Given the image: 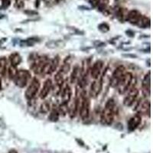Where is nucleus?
<instances>
[{
	"instance_id": "obj_13",
	"label": "nucleus",
	"mask_w": 153,
	"mask_h": 153,
	"mask_svg": "<svg viewBox=\"0 0 153 153\" xmlns=\"http://www.w3.org/2000/svg\"><path fill=\"white\" fill-rule=\"evenodd\" d=\"M103 67V62L102 61H97L95 62L91 68V75L93 79H97L99 76H100L102 68Z\"/></svg>"
},
{
	"instance_id": "obj_17",
	"label": "nucleus",
	"mask_w": 153,
	"mask_h": 153,
	"mask_svg": "<svg viewBox=\"0 0 153 153\" xmlns=\"http://www.w3.org/2000/svg\"><path fill=\"white\" fill-rule=\"evenodd\" d=\"M77 112H78V100H77V99H75L74 101L71 103V105L68 106V113L69 114L71 118H74V117H75Z\"/></svg>"
},
{
	"instance_id": "obj_2",
	"label": "nucleus",
	"mask_w": 153,
	"mask_h": 153,
	"mask_svg": "<svg viewBox=\"0 0 153 153\" xmlns=\"http://www.w3.org/2000/svg\"><path fill=\"white\" fill-rule=\"evenodd\" d=\"M136 81V78H134L132 74L126 72L117 86L119 93L120 94H124L125 93H126L131 88L134 87V82Z\"/></svg>"
},
{
	"instance_id": "obj_11",
	"label": "nucleus",
	"mask_w": 153,
	"mask_h": 153,
	"mask_svg": "<svg viewBox=\"0 0 153 153\" xmlns=\"http://www.w3.org/2000/svg\"><path fill=\"white\" fill-rule=\"evenodd\" d=\"M61 88L59 90L60 94H61V103H68L69 101L71 100V89L68 84H63L61 86Z\"/></svg>"
},
{
	"instance_id": "obj_27",
	"label": "nucleus",
	"mask_w": 153,
	"mask_h": 153,
	"mask_svg": "<svg viewBox=\"0 0 153 153\" xmlns=\"http://www.w3.org/2000/svg\"><path fill=\"white\" fill-rule=\"evenodd\" d=\"M10 0H2V9H7L10 5Z\"/></svg>"
},
{
	"instance_id": "obj_12",
	"label": "nucleus",
	"mask_w": 153,
	"mask_h": 153,
	"mask_svg": "<svg viewBox=\"0 0 153 153\" xmlns=\"http://www.w3.org/2000/svg\"><path fill=\"white\" fill-rule=\"evenodd\" d=\"M142 122V116L139 113L133 116L128 122V130L129 132H132L137 129V127L140 125Z\"/></svg>"
},
{
	"instance_id": "obj_4",
	"label": "nucleus",
	"mask_w": 153,
	"mask_h": 153,
	"mask_svg": "<svg viewBox=\"0 0 153 153\" xmlns=\"http://www.w3.org/2000/svg\"><path fill=\"white\" fill-rule=\"evenodd\" d=\"M30 79H31V74L29 73V71L26 70H20L18 71L17 74L13 80L17 87L23 88L27 85Z\"/></svg>"
},
{
	"instance_id": "obj_25",
	"label": "nucleus",
	"mask_w": 153,
	"mask_h": 153,
	"mask_svg": "<svg viewBox=\"0 0 153 153\" xmlns=\"http://www.w3.org/2000/svg\"><path fill=\"white\" fill-rule=\"evenodd\" d=\"M50 110V103L48 101H44L41 105V112L44 113H48Z\"/></svg>"
},
{
	"instance_id": "obj_29",
	"label": "nucleus",
	"mask_w": 153,
	"mask_h": 153,
	"mask_svg": "<svg viewBox=\"0 0 153 153\" xmlns=\"http://www.w3.org/2000/svg\"><path fill=\"white\" fill-rule=\"evenodd\" d=\"M25 13H29V14H31V15H36L38 14V12H33V11H25Z\"/></svg>"
},
{
	"instance_id": "obj_24",
	"label": "nucleus",
	"mask_w": 153,
	"mask_h": 153,
	"mask_svg": "<svg viewBox=\"0 0 153 153\" xmlns=\"http://www.w3.org/2000/svg\"><path fill=\"white\" fill-rule=\"evenodd\" d=\"M17 73H18V70L16 69V67H13V66L9 67V70H8V74H9V79L13 80V79L16 77Z\"/></svg>"
},
{
	"instance_id": "obj_9",
	"label": "nucleus",
	"mask_w": 153,
	"mask_h": 153,
	"mask_svg": "<svg viewBox=\"0 0 153 153\" xmlns=\"http://www.w3.org/2000/svg\"><path fill=\"white\" fill-rule=\"evenodd\" d=\"M126 73V69L123 66H119L117 68V69L115 70L114 72L113 73L110 78V85L113 87H117V84H118L119 81L120 79L122 78V76H123L124 74Z\"/></svg>"
},
{
	"instance_id": "obj_3",
	"label": "nucleus",
	"mask_w": 153,
	"mask_h": 153,
	"mask_svg": "<svg viewBox=\"0 0 153 153\" xmlns=\"http://www.w3.org/2000/svg\"><path fill=\"white\" fill-rule=\"evenodd\" d=\"M79 100L80 101V104L78 102V111L80 113V116L82 120H85L88 118L89 115H90V107H91L90 100L87 97V96H85L84 94H82L80 96Z\"/></svg>"
},
{
	"instance_id": "obj_18",
	"label": "nucleus",
	"mask_w": 153,
	"mask_h": 153,
	"mask_svg": "<svg viewBox=\"0 0 153 153\" xmlns=\"http://www.w3.org/2000/svg\"><path fill=\"white\" fill-rule=\"evenodd\" d=\"M9 60H10L11 66L13 67H17L18 65L21 63L22 61V57L20 56V54L17 52H15L13 54H12L9 57Z\"/></svg>"
},
{
	"instance_id": "obj_23",
	"label": "nucleus",
	"mask_w": 153,
	"mask_h": 153,
	"mask_svg": "<svg viewBox=\"0 0 153 153\" xmlns=\"http://www.w3.org/2000/svg\"><path fill=\"white\" fill-rule=\"evenodd\" d=\"M59 113L57 111V109H54L51 112L50 116H49V120L53 122H56L57 121L58 118H59Z\"/></svg>"
},
{
	"instance_id": "obj_7",
	"label": "nucleus",
	"mask_w": 153,
	"mask_h": 153,
	"mask_svg": "<svg viewBox=\"0 0 153 153\" xmlns=\"http://www.w3.org/2000/svg\"><path fill=\"white\" fill-rule=\"evenodd\" d=\"M126 93L127 94L123 100L124 105L126 106H131L135 103V101L136 100V99H137L139 91L136 87H134L132 88H131L129 91H127Z\"/></svg>"
},
{
	"instance_id": "obj_30",
	"label": "nucleus",
	"mask_w": 153,
	"mask_h": 153,
	"mask_svg": "<svg viewBox=\"0 0 153 153\" xmlns=\"http://www.w3.org/2000/svg\"><path fill=\"white\" fill-rule=\"evenodd\" d=\"M9 153H18V152L16 151V149H12V150H10V151H9Z\"/></svg>"
},
{
	"instance_id": "obj_21",
	"label": "nucleus",
	"mask_w": 153,
	"mask_h": 153,
	"mask_svg": "<svg viewBox=\"0 0 153 153\" xmlns=\"http://www.w3.org/2000/svg\"><path fill=\"white\" fill-rule=\"evenodd\" d=\"M80 69L79 68L78 66H76L74 68V71L72 72L71 76V83H74L76 80H78L79 77H80Z\"/></svg>"
},
{
	"instance_id": "obj_15",
	"label": "nucleus",
	"mask_w": 153,
	"mask_h": 153,
	"mask_svg": "<svg viewBox=\"0 0 153 153\" xmlns=\"http://www.w3.org/2000/svg\"><path fill=\"white\" fill-rule=\"evenodd\" d=\"M51 89H52V81H51V79H48V80H45L43 85V87L41 90L40 94H39V97H40L41 99H45L49 93H50Z\"/></svg>"
},
{
	"instance_id": "obj_31",
	"label": "nucleus",
	"mask_w": 153,
	"mask_h": 153,
	"mask_svg": "<svg viewBox=\"0 0 153 153\" xmlns=\"http://www.w3.org/2000/svg\"><path fill=\"white\" fill-rule=\"evenodd\" d=\"M2 89V80L0 78V90Z\"/></svg>"
},
{
	"instance_id": "obj_10",
	"label": "nucleus",
	"mask_w": 153,
	"mask_h": 153,
	"mask_svg": "<svg viewBox=\"0 0 153 153\" xmlns=\"http://www.w3.org/2000/svg\"><path fill=\"white\" fill-rule=\"evenodd\" d=\"M103 87V77L99 76L97 79H95L91 87V91L90 94L92 97H96L100 94V93L102 91Z\"/></svg>"
},
{
	"instance_id": "obj_26",
	"label": "nucleus",
	"mask_w": 153,
	"mask_h": 153,
	"mask_svg": "<svg viewBox=\"0 0 153 153\" xmlns=\"http://www.w3.org/2000/svg\"><path fill=\"white\" fill-rule=\"evenodd\" d=\"M98 28L102 32H107L110 30V26L106 23H102L98 26Z\"/></svg>"
},
{
	"instance_id": "obj_16",
	"label": "nucleus",
	"mask_w": 153,
	"mask_h": 153,
	"mask_svg": "<svg viewBox=\"0 0 153 153\" xmlns=\"http://www.w3.org/2000/svg\"><path fill=\"white\" fill-rule=\"evenodd\" d=\"M142 17V14L137 10H132L127 14L126 19L131 24L136 25Z\"/></svg>"
},
{
	"instance_id": "obj_1",
	"label": "nucleus",
	"mask_w": 153,
	"mask_h": 153,
	"mask_svg": "<svg viewBox=\"0 0 153 153\" xmlns=\"http://www.w3.org/2000/svg\"><path fill=\"white\" fill-rule=\"evenodd\" d=\"M116 113V103L113 99L108 100L103 112L101 113V123L103 125L112 124Z\"/></svg>"
},
{
	"instance_id": "obj_22",
	"label": "nucleus",
	"mask_w": 153,
	"mask_h": 153,
	"mask_svg": "<svg viewBox=\"0 0 153 153\" xmlns=\"http://www.w3.org/2000/svg\"><path fill=\"white\" fill-rule=\"evenodd\" d=\"M6 65H7L6 60L4 57L0 58V74L2 76L5 75L6 72Z\"/></svg>"
},
{
	"instance_id": "obj_19",
	"label": "nucleus",
	"mask_w": 153,
	"mask_h": 153,
	"mask_svg": "<svg viewBox=\"0 0 153 153\" xmlns=\"http://www.w3.org/2000/svg\"><path fill=\"white\" fill-rule=\"evenodd\" d=\"M141 113H145V114L148 113L149 117H150V102L149 100L145 101L140 106V112L139 114L141 115Z\"/></svg>"
},
{
	"instance_id": "obj_8",
	"label": "nucleus",
	"mask_w": 153,
	"mask_h": 153,
	"mask_svg": "<svg viewBox=\"0 0 153 153\" xmlns=\"http://www.w3.org/2000/svg\"><path fill=\"white\" fill-rule=\"evenodd\" d=\"M60 57L59 56H56L52 60L48 61L46 65L45 66L42 74H51L57 70V67L59 65Z\"/></svg>"
},
{
	"instance_id": "obj_6",
	"label": "nucleus",
	"mask_w": 153,
	"mask_h": 153,
	"mask_svg": "<svg viewBox=\"0 0 153 153\" xmlns=\"http://www.w3.org/2000/svg\"><path fill=\"white\" fill-rule=\"evenodd\" d=\"M40 88V82L36 77L31 80L29 86L26 89L25 91V97L28 100H31L34 98L38 93V90Z\"/></svg>"
},
{
	"instance_id": "obj_5",
	"label": "nucleus",
	"mask_w": 153,
	"mask_h": 153,
	"mask_svg": "<svg viewBox=\"0 0 153 153\" xmlns=\"http://www.w3.org/2000/svg\"><path fill=\"white\" fill-rule=\"evenodd\" d=\"M49 59L47 57H38L34 58V61L31 64V68L35 74H41L43 72V70Z\"/></svg>"
},
{
	"instance_id": "obj_14",
	"label": "nucleus",
	"mask_w": 153,
	"mask_h": 153,
	"mask_svg": "<svg viewBox=\"0 0 153 153\" xmlns=\"http://www.w3.org/2000/svg\"><path fill=\"white\" fill-rule=\"evenodd\" d=\"M142 87L145 94L150 95V89H151V72L150 71L145 75L142 83Z\"/></svg>"
},
{
	"instance_id": "obj_28",
	"label": "nucleus",
	"mask_w": 153,
	"mask_h": 153,
	"mask_svg": "<svg viewBox=\"0 0 153 153\" xmlns=\"http://www.w3.org/2000/svg\"><path fill=\"white\" fill-rule=\"evenodd\" d=\"M100 0H89V2L91 3V5H92L93 7H97L100 4Z\"/></svg>"
},
{
	"instance_id": "obj_20",
	"label": "nucleus",
	"mask_w": 153,
	"mask_h": 153,
	"mask_svg": "<svg viewBox=\"0 0 153 153\" xmlns=\"http://www.w3.org/2000/svg\"><path fill=\"white\" fill-rule=\"evenodd\" d=\"M139 27L142 28H146L150 26V19L146 16H142L139 22L136 24Z\"/></svg>"
}]
</instances>
